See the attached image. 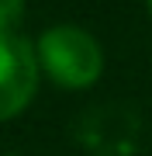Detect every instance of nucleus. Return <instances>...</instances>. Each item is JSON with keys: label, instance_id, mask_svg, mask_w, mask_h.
Wrapping results in <instances>:
<instances>
[{"label": "nucleus", "instance_id": "f03ea898", "mask_svg": "<svg viewBox=\"0 0 152 156\" xmlns=\"http://www.w3.org/2000/svg\"><path fill=\"white\" fill-rule=\"evenodd\" d=\"M38 56L21 35H0V122L14 118L38 90Z\"/></svg>", "mask_w": 152, "mask_h": 156}, {"label": "nucleus", "instance_id": "7ed1b4c3", "mask_svg": "<svg viewBox=\"0 0 152 156\" xmlns=\"http://www.w3.org/2000/svg\"><path fill=\"white\" fill-rule=\"evenodd\" d=\"M24 14V0H0V35H11Z\"/></svg>", "mask_w": 152, "mask_h": 156}, {"label": "nucleus", "instance_id": "20e7f679", "mask_svg": "<svg viewBox=\"0 0 152 156\" xmlns=\"http://www.w3.org/2000/svg\"><path fill=\"white\" fill-rule=\"evenodd\" d=\"M149 11H152V0H149Z\"/></svg>", "mask_w": 152, "mask_h": 156}, {"label": "nucleus", "instance_id": "f257e3e1", "mask_svg": "<svg viewBox=\"0 0 152 156\" xmlns=\"http://www.w3.org/2000/svg\"><path fill=\"white\" fill-rule=\"evenodd\" d=\"M38 66L62 87H90L104 69V52L93 42V35L73 24L49 28L38 38Z\"/></svg>", "mask_w": 152, "mask_h": 156}]
</instances>
